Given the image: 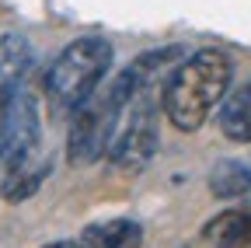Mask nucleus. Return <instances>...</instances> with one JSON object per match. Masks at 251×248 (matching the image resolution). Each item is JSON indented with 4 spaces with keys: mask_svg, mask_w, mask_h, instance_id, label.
Here are the masks:
<instances>
[{
    "mask_svg": "<svg viewBox=\"0 0 251 248\" xmlns=\"http://www.w3.org/2000/svg\"><path fill=\"white\" fill-rule=\"evenodd\" d=\"M230 77H234V67L227 53L220 49H196L192 56H185L171 70L161 95L168 122L181 133L202 130L213 109H220L224 98L230 95Z\"/></svg>",
    "mask_w": 251,
    "mask_h": 248,
    "instance_id": "1",
    "label": "nucleus"
},
{
    "mask_svg": "<svg viewBox=\"0 0 251 248\" xmlns=\"http://www.w3.org/2000/svg\"><path fill=\"white\" fill-rule=\"evenodd\" d=\"M115 63V49L108 39L101 35H77L74 42H67L56 59L46 67L42 87L46 98L56 112H77L94 91L101 87V81L108 77Z\"/></svg>",
    "mask_w": 251,
    "mask_h": 248,
    "instance_id": "2",
    "label": "nucleus"
},
{
    "mask_svg": "<svg viewBox=\"0 0 251 248\" xmlns=\"http://www.w3.org/2000/svg\"><path fill=\"white\" fill-rule=\"evenodd\" d=\"M133 91H136V77H133V67H126L105 91L98 87L74 112L70 133H67V161L74 168H87L108 154L112 137L119 130V119H122L126 102H129Z\"/></svg>",
    "mask_w": 251,
    "mask_h": 248,
    "instance_id": "3",
    "label": "nucleus"
},
{
    "mask_svg": "<svg viewBox=\"0 0 251 248\" xmlns=\"http://www.w3.org/2000/svg\"><path fill=\"white\" fill-rule=\"evenodd\" d=\"M136 77V70H133ZM168 81H143L136 77V91L126 102V112L119 119V130L112 137V147L105 158L122 168V171H140L153 154L157 143H161V133H157V109H164L161 95H164Z\"/></svg>",
    "mask_w": 251,
    "mask_h": 248,
    "instance_id": "4",
    "label": "nucleus"
},
{
    "mask_svg": "<svg viewBox=\"0 0 251 248\" xmlns=\"http://www.w3.org/2000/svg\"><path fill=\"white\" fill-rule=\"evenodd\" d=\"M49 158L42 154V133H39V105L28 95L18 98L14 109V130L4 158V185L0 196L7 203H25L39 193V185L49 175Z\"/></svg>",
    "mask_w": 251,
    "mask_h": 248,
    "instance_id": "5",
    "label": "nucleus"
},
{
    "mask_svg": "<svg viewBox=\"0 0 251 248\" xmlns=\"http://www.w3.org/2000/svg\"><path fill=\"white\" fill-rule=\"evenodd\" d=\"M199 241L206 248H251V199L206 220Z\"/></svg>",
    "mask_w": 251,
    "mask_h": 248,
    "instance_id": "6",
    "label": "nucleus"
},
{
    "mask_svg": "<svg viewBox=\"0 0 251 248\" xmlns=\"http://www.w3.org/2000/svg\"><path fill=\"white\" fill-rule=\"evenodd\" d=\"M87 248H143V224L133 217H112V220L87 224L80 231Z\"/></svg>",
    "mask_w": 251,
    "mask_h": 248,
    "instance_id": "7",
    "label": "nucleus"
},
{
    "mask_svg": "<svg viewBox=\"0 0 251 248\" xmlns=\"http://www.w3.org/2000/svg\"><path fill=\"white\" fill-rule=\"evenodd\" d=\"M216 126L234 143H251V81L234 87L216 109Z\"/></svg>",
    "mask_w": 251,
    "mask_h": 248,
    "instance_id": "8",
    "label": "nucleus"
},
{
    "mask_svg": "<svg viewBox=\"0 0 251 248\" xmlns=\"http://www.w3.org/2000/svg\"><path fill=\"white\" fill-rule=\"evenodd\" d=\"M209 193L216 199H237V196H248L251 193V168L244 161H220L213 171H209Z\"/></svg>",
    "mask_w": 251,
    "mask_h": 248,
    "instance_id": "9",
    "label": "nucleus"
},
{
    "mask_svg": "<svg viewBox=\"0 0 251 248\" xmlns=\"http://www.w3.org/2000/svg\"><path fill=\"white\" fill-rule=\"evenodd\" d=\"M18 98H21L18 81H14V77L0 81V165H4V158H7V143H11V130H14Z\"/></svg>",
    "mask_w": 251,
    "mask_h": 248,
    "instance_id": "10",
    "label": "nucleus"
},
{
    "mask_svg": "<svg viewBox=\"0 0 251 248\" xmlns=\"http://www.w3.org/2000/svg\"><path fill=\"white\" fill-rule=\"evenodd\" d=\"M42 248H87L80 238L74 241V238H59V241H49V245H42Z\"/></svg>",
    "mask_w": 251,
    "mask_h": 248,
    "instance_id": "11",
    "label": "nucleus"
},
{
    "mask_svg": "<svg viewBox=\"0 0 251 248\" xmlns=\"http://www.w3.org/2000/svg\"><path fill=\"white\" fill-rule=\"evenodd\" d=\"M0 67H4V53H0Z\"/></svg>",
    "mask_w": 251,
    "mask_h": 248,
    "instance_id": "12",
    "label": "nucleus"
}]
</instances>
